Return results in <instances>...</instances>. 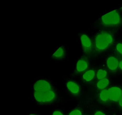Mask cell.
Listing matches in <instances>:
<instances>
[{
    "instance_id": "6da1fadb",
    "label": "cell",
    "mask_w": 122,
    "mask_h": 115,
    "mask_svg": "<svg viewBox=\"0 0 122 115\" xmlns=\"http://www.w3.org/2000/svg\"><path fill=\"white\" fill-rule=\"evenodd\" d=\"M114 42V37L111 32L102 31L97 34L94 40V47L97 52L105 51L110 47Z\"/></svg>"
},
{
    "instance_id": "7a4b0ae2",
    "label": "cell",
    "mask_w": 122,
    "mask_h": 115,
    "mask_svg": "<svg viewBox=\"0 0 122 115\" xmlns=\"http://www.w3.org/2000/svg\"><path fill=\"white\" fill-rule=\"evenodd\" d=\"M121 16L117 10H113L103 16L100 19V24L106 28H116L120 25Z\"/></svg>"
},
{
    "instance_id": "3957f363",
    "label": "cell",
    "mask_w": 122,
    "mask_h": 115,
    "mask_svg": "<svg viewBox=\"0 0 122 115\" xmlns=\"http://www.w3.org/2000/svg\"><path fill=\"white\" fill-rule=\"evenodd\" d=\"M36 100L40 103H48L52 102L56 98V94L53 91L36 92L34 93Z\"/></svg>"
},
{
    "instance_id": "277c9868",
    "label": "cell",
    "mask_w": 122,
    "mask_h": 115,
    "mask_svg": "<svg viewBox=\"0 0 122 115\" xmlns=\"http://www.w3.org/2000/svg\"><path fill=\"white\" fill-rule=\"evenodd\" d=\"M108 98L110 101L118 102L122 95V90L120 88L113 86L108 90Z\"/></svg>"
},
{
    "instance_id": "5b68a950",
    "label": "cell",
    "mask_w": 122,
    "mask_h": 115,
    "mask_svg": "<svg viewBox=\"0 0 122 115\" xmlns=\"http://www.w3.org/2000/svg\"><path fill=\"white\" fill-rule=\"evenodd\" d=\"M80 40L84 52L87 55L90 54L92 50V44L89 37L85 34H83L81 36Z\"/></svg>"
},
{
    "instance_id": "8992f818",
    "label": "cell",
    "mask_w": 122,
    "mask_h": 115,
    "mask_svg": "<svg viewBox=\"0 0 122 115\" xmlns=\"http://www.w3.org/2000/svg\"><path fill=\"white\" fill-rule=\"evenodd\" d=\"M34 89L36 92H44L51 90L50 84L46 81L40 80L34 84Z\"/></svg>"
},
{
    "instance_id": "52a82bcc",
    "label": "cell",
    "mask_w": 122,
    "mask_h": 115,
    "mask_svg": "<svg viewBox=\"0 0 122 115\" xmlns=\"http://www.w3.org/2000/svg\"><path fill=\"white\" fill-rule=\"evenodd\" d=\"M119 61L118 59L114 56L108 57L106 61V65L108 68L112 71H116L119 68Z\"/></svg>"
},
{
    "instance_id": "ba28073f",
    "label": "cell",
    "mask_w": 122,
    "mask_h": 115,
    "mask_svg": "<svg viewBox=\"0 0 122 115\" xmlns=\"http://www.w3.org/2000/svg\"><path fill=\"white\" fill-rule=\"evenodd\" d=\"M88 67V63L86 58H81L79 59L76 64V70L77 73L83 72L87 69Z\"/></svg>"
},
{
    "instance_id": "9c48e42d",
    "label": "cell",
    "mask_w": 122,
    "mask_h": 115,
    "mask_svg": "<svg viewBox=\"0 0 122 115\" xmlns=\"http://www.w3.org/2000/svg\"><path fill=\"white\" fill-rule=\"evenodd\" d=\"M67 86L70 92L74 95H78L80 92V87L74 81H68L67 83Z\"/></svg>"
},
{
    "instance_id": "30bf717a",
    "label": "cell",
    "mask_w": 122,
    "mask_h": 115,
    "mask_svg": "<svg viewBox=\"0 0 122 115\" xmlns=\"http://www.w3.org/2000/svg\"><path fill=\"white\" fill-rule=\"evenodd\" d=\"M66 50L63 46L60 47L52 55V58L55 60H61L65 58Z\"/></svg>"
},
{
    "instance_id": "8fae6325",
    "label": "cell",
    "mask_w": 122,
    "mask_h": 115,
    "mask_svg": "<svg viewBox=\"0 0 122 115\" xmlns=\"http://www.w3.org/2000/svg\"><path fill=\"white\" fill-rule=\"evenodd\" d=\"M95 76V72L93 70H90L86 71L83 75L82 78L86 82H90L92 81Z\"/></svg>"
},
{
    "instance_id": "7c38bea8",
    "label": "cell",
    "mask_w": 122,
    "mask_h": 115,
    "mask_svg": "<svg viewBox=\"0 0 122 115\" xmlns=\"http://www.w3.org/2000/svg\"><path fill=\"white\" fill-rule=\"evenodd\" d=\"M109 83V80L108 78H105L98 81L97 83L96 86L98 89L103 90L105 89L108 86Z\"/></svg>"
},
{
    "instance_id": "4fadbf2b",
    "label": "cell",
    "mask_w": 122,
    "mask_h": 115,
    "mask_svg": "<svg viewBox=\"0 0 122 115\" xmlns=\"http://www.w3.org/2000/svg\"><path fill=\"white\" fill-rule=\"evenodd\" d=\"M99 97L101 100L103 102H106L109 101L108 90L105 89L102 90L100 93Z\"/></svg>"
},
{
    "instance_id": "5bb4252c",
    "label": "cell",
    "mask_w": 122,
    "mask_h": 115,
    "mask_svg": "<svg viewBox=\"0 0 122 115\" xmlns=\"http://www.w3.org/2000/svg\"><path fill=\"white\" fill-rule=\"evenodd\" d=\"M107 75V71L103 69H99L97 71L96 73L97 78L99 80L106 78Z\"/></svg>"
},
{
    "instance_id": "9a60e30c",
    "label": "cell",
    "mask_w": 122,
    "mask_h": 115,
    "mask_svg": "<svg viewBox=\"0 0 122 115\" xmlns=\"http://www.w3.org/2000/svg\"><path fill=\"white\" fill-rule=\"evenodd\" d=\"M116 51L117 53L121 56H122V43H119L116 46Z\"/></svg>"
},
{
    "instance_id": "2e32d148",
    "label": "cell",
    "mask_w": 122,
    "mask_h": 115,
    "mask_svg": "<svg viewBox=\"0 0 122 115\" xmlns=\"http://www.w3.org/2000/svg\"><path fill=\"white\" fill-rule=\"evenodd\" d=\"M69 115H82V112L80 110L76 109L71 111Z\"/></svg>"
},
{
    "instance_id": "e0dca14e",
    "label": "cell",
    "mask_w": 122,
    "mask_h": 115,
    "mask_svg": "<svg viewBox=\"0 0 122 115\" xmlns=\"http://www.w3.org/2000/svg\"><path fill=\"white\" fill-rule=\"evenodd\" d=\"M53 115H63V114L59 111H56L53 113Z\"/></svg>"
},
{
    "instance_id": "ac0fdd59",
    "label": "cell",
    "mask_w": 122,
    "mask_h": 115,
    "mask_svg": "<svg viewBox=\"0 0 122 115\" xmlns=\"http://www.w3.org/2000/svg\"><path fill=\"white\" fill-rule=\"evenodd\" d=\"M94 115H106L104 113H103L102 111H98L96 112Z\"/></svg>"
},
{
    "instance_id": "d6986e66",
    "label": "cell",
    "mask_w": 122,
    "mask_h": 115,
    "mask_svg": "<svg viewBox=\"0 0 122 115\" xmlns=\"http://www.w3.org/2000/svg\"><path fill=\"white\" fill-rule=\"evenodd\" d=\"M118 102L119 105H120V107H122V95Z\"/></svg>"
},
{
    "instance_id": "ffe728a7",
    "label": "cell",
    "mask_w": 122,
    "mask_h": 115,
    "mask_svg": "<svg viewBox=\"0 0 122 115\" xmlns=\"http://www.w3.org/2000/svg\"><path fill=\"white\" fill-rule=\"evenodd\" d=\"M119 68L122 71V60H121L119 62Z\"/></svg>"
},
{
    "instance_id": "44dd1931",
    "label": "cell",
    "mask_w": 122,
    "mask_h": 115,
    "mask_svg": "<svg viewBox=\"0 0 122 115\" xmlns=\"http://www.w3.org/2000/svg\"><path fill=\"white\" fill-rule=\"evenodd\" d=\"M120 10H122V7L121 8H120Z\"/></svg>"
},
{
    "instance_id": "7402d4cb",
    "label": "cell",
    "mask_w": 122,
    "mask_h": 115,
    "mask_svg": "<svg viewBox=\"0 0 122 115\" xmlns=\"http://www.w3.org/2000/svg\"><path fill=\"white\" fill-rule=\"evenodd\" d=\"M30 115H34V114H30Z\"/></svg>"
}]
</instances>
